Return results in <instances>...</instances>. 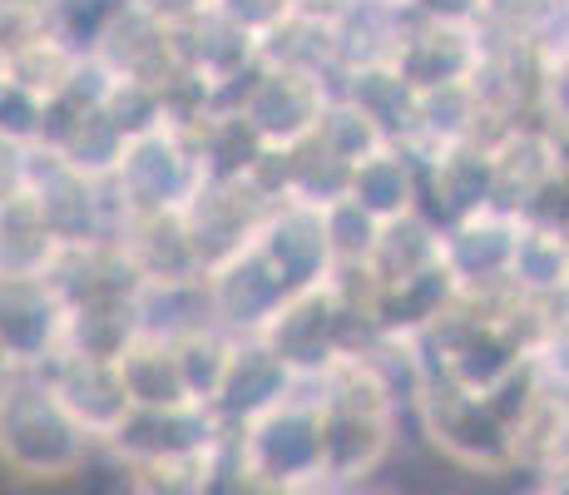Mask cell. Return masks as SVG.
I'll use <instances>...</instances> for the list:
<instances>
[{
	"instance_id": "obj_1",
	"label": "cell",
	"mask_w": 569,
	"mask_h": 495,
	"mask_svg": "<svg viewBox=\"0 0 569 495\" xmlns=\"http://www.w3.org/2000/svg\"><path fill=\"white\" fill-rule=\"evenodd\" d=\"M90 436L60 412L40 372L0 377V471L16 481H70L90 461Z\"/></svg>"
},
{
	"instance_id": "obj_2",
	"label": "cell",
	"mask_w": 569,
	"mask_h": 495,
	"mask_svg": "<svg viewBox=\"0 0 569 495\" xmlns=\"http://www.w3.org/2000/svg\"><path fill=\"white\" fill-rule=\"evenodd\" d=\"M233 436V456L248 486L268 495H288L317 481V442H322V412L308 387H292L278 406L258 412Z\"/></svg>"
},
{
	"instance_id": "obj_3",
	"label": "cell",
	"mask_w": 569,
	"mask_h": 495,
	"mask_svg": "<svg viewBox=\"0 0 569 495\" xmlns=\"http://www.w3.org/2000/svg\"><path fill=\"white\" fill-rule=\"evenodd\" d=\"M421 432L441 451L451 466L470 471V476H510L516 471V451H510V432L486 412L480 396H466L436 377H421L411 396Z\"/></svg>"
},
{
	"instance_id": "obj_4",
	"label": "cell",
	"mask_w": 569,
	"mask_h": 495,
	"mask_svg": "<svg viewBox=\"0 0 569 495\" xmlns=\"http://www.w3.org/2000/svg\"><path fill=\"white\" fill-rule=\"evenodd\" d=\"M109 194H114L119 214L139 218V214H179L203 184L199 154L179 135L173 125L154 129V135L129 139L119 154L114 174H109Z\"/></svg>"
},
{
	"instance_id": "obj_5",
	"label": "cell",
	"mask_w": 569,
	"mask_h": 495,
	"mask_svg": "<svg viewBox=\"0 0 569 495\" xmlns=\"http://www.w3.org/2000/svg\"><path fill=\"white\" fill-rule=\"evenodd\" d=\"M327 99H332V80H322V75L258 65V75L233 99V115L253 129V139L268 154H292L317 135Z\"/></svg>"
},
{
	"instance_id": "obj_6",
	"label": "cell",
	"mask_w": 569,
	"mask_h": 495,
	"mask_svg": "<svg viewBox=\"0 0 569 495\" xmlns=\"http://www.w3.org/2000/svg\"><path fill=\"white\" fill-rule=\"evenodd\" d=\"M490 208L525 218L550 189L565 184V145L545 125H506L486 139Z\"/></svg>"
},
{
	"instance_id": "obj_7",
	"label": "cell",
	"mask_w": 569,
	"mask_h": 495,
	"mask_svg": "<svg viewBox=\"0 0 569 495\" xmlns=\"http://www.w3.org/2000/svg\"><path fill=\"white\" fill-rule=\"evenodd\" d=\"M480 50H486V40H480L476 20H436L411 10L387 65L411 95H431L446 85H470Z\"/></svg>"
},
{
	"instance_id": "obj_8",
	"label": "cell",
	"mask_w": 569,
	"mask_h": 495,
	"mask_svg": "<svg viewBox=\"0 0 569 495\" xmlns=\"http://www.w3.org/2000/svg\"><path fill=\"white\" fill-rule=\"evenodd\" d=\"M268 214H272V204L258 198L243 179H203L199 194L179 208L183 234H189V248L199 258L203 278L253 244Z\"/></svg>"
},
{
	"instance_id": "obj_9",
	"label": "cell",
	"mask_w": 569,
	"mask_h": 495,
	"mask_svg": "<svg viewBox=\"0 0 569 495\" xmlns=\"http://www.w3.org/2000/svg\"><path fill=\"white\" fill-rule=\"evenodd\" d=\"M520 228H525V218H510L500 208H480V214L456 218L451 228H441V268L456 283V293L486 297V293L506 288Z\"/></svg>"
},
{
	"instance_id": "obj_10",
	"label": "cell",
	"mask_w": 569,
	"mask_h": 495,
	"mask_svg": "<svg viewBox=\"0 0 569 495\" xmlns=\"http://www.w3.org/2000/svg\"><path fill=\"white\" fill-rule=\"evenodd\" d=\"M40 377H46L54 402H60V412L100 446L114 442L119 426H124L129 412H134L114 362H84V357H64V352H54L46 367H40Z\"/></svg>"
},
{
	"instance_id": "obj_11",
	"label": "cell",
	"mask_w": 569,
	"mask_h": 495,
	"mask_svg": "<svg viewBox=\"0 0 569 495\" xmlns=\"http://www.w3.org/2000/svg\"><path fill=\"white\" fill-rule=\"evenodd\" d=\"M282 297H292V293L282 288V278L262 263V253L253 244L203 278L208 327H218L228 337H258L262 323L282 307Z\"/></svg>"
},
{
	"instance_id": "obj_12",
	"label": "cell",
	"mask_w": 569,
	"mask_h": 495,
	"mask_svg": "<svg viewBox=\"0 0 569 495\" xmlns=\"http://www.w3.org/2000/svg\"><path fill=\"white\" fill-rule=\"evenodd\" d=\"M253 248L262 253V263L282 278L288 293L332 283V273H337L332 253H327V234H322V208L292 204V198H282V204L262 218Z\"/></svg>"
},
{
	"instance_id": "obj_13",
	"label": "cell",
	"mask_w": 569,
	"mask_h": 495,
	"mask_svg": "<svg viewBox=\"0 0 569 495\" xmlns=\"http://www.w3.org/2000/svg\"><path fill=\"white\" fill-rule=\"evenodd\" d=\"M64 303L50 283H0V357L10 372H40L60 352Z\"/></svg>"
},
{
	"instance_id": "obj_14",
	"label": "cell",
	"mask_w": 569,
	"mask_h": 495,
	"mask_svg": "<svg viewBox=\"0 0 569 495\" xmlns=\"http://www.w3.org/2000/svg\"><path fill=\"white\" fill-rule=\"evenodd\" d=\"M114 244L129 258V268H134L139 288H189V283H203V268H199V258H193L179 214L124 218Z\"/></svg>"
},
{
	"instance_id": "obj_15",
	"label": "cell",
	"mask_w": 569,
	"mask_h": 495,
	"mask_svg": "<svg viewBox=\"0 0 569 495\" xmlns=\"http://www.w3.org/2000/svg\"><path fill=\"white\" fill-rule=\"evenodd\" d=\"M292 387H298V382H292V372L282 367L268 347L253 343V337H238V343H233V362H228V377H223V387H218V396H213V406H208V412L218 416V426H223V432H238V426L253 422L258 412L278 406Z\"/></svg>"
},
{
	"instance_id": "obj_16",
	"label": "cell",
	"mask_w": 569,
	"mask_h": 495,
	"mask_svg": "<svg viewBox=\"0 0 569 495\" xmlns=\"http://www.w3.org/2000/svg\"><path fill=\"white\" fill-rule=\"evenodd\" d=\"M456 283L446 278V268H431L421 278L391 283V288H371L367 297V323L377 327V337L391 343H416L421 333H431L446 313L456 307Z\"/></svg>"
},
{
	"instance_id": "obj_17",
	"label": "cell",
	"mask_w": 569,
	"mask_h": 495,
	"mask_svg": "<svg viewBox=\"0 0 569 495\" xmlns=\"http://www.w3.org/2000/svg\"><path fill=\"white\" fill-rule=\"evenodd\" d=\"M223 436L213 412L203 406H179V412H129V422L119 426V436L109 451L124 461L144 456H179V451H208Z\"/></svg>"
},
{
	"instance_id": "obj_18",
	"label": "cell",
	"mask_w": 569,
	"mask_h": 495,
	"mask_svg": "<svg viewBox=\"0 0 569 495\" xmlns=\"http://www.w3.org/2000/svg\"><path fill=\"white\" fill-rule=\"evenodd\" d=\"M441 268V228L426 214H401L377 224V238H371V253L362 263L371 288H391V283L421 278V273Z\"/></svg>"
},
{
	"instance_id": "obj_19",
	"label": "cell",
	"mask_w": 569,
	"mask_h": 495,
	"mask_svg": "<svg viewBox=\"0 0 569 495\" xmlns=\"http://www.w3.org/2000/svg\"><path fill=\"white\" fill-rule=\"evenodd\" d=\"M139 337L134 297H84L64 307L60 323V352L84 362H119L124 347Z\"/></svg>"
},
{
	"instance_id": "obj_20",
	"label": "cell",
	"mask_w": 569,
	"mask_h": 495,
	"mask_svg": "<svg viewBox=\"0 0 569 495\" xmlns=\"http://www.w3.org/2000/svg\"><path fill=\"white\" fill-rule=\"evenodd\" d=\"M332 95L347 99L352 109H362L371 125L381 129V139L397 149H416V95L397 80L391 65H367V70L337 75Z\"/></svg>"
},
{
	"instance_id": "obj_21",
	"label": "cell",
	"mask_w": 569,
	"mask_h": 495,
	"mask_svg": "<svg viewBox=\"0 0 569 495\" xmlns=\"http://www.w3.org/2000/svg\"><path fill=\"white\" fill-rule=\"evenodd\" d=\"M347 198L371 218V224H387V218L416 214V154L411 149H377L362 164H352L347 174Z\"/></svg>"
},
{
	"instance_id": "obj_22",
	"label": "cell",
	"mask_w": 569,
	"mask_h": 495,
	"mask_svg": "<svg viewBox=\"0 0 569 495\" xmlns=\"http://www.w3.org/2000/svg\"><path fill=\"white\" fill-rule=\"evenodd\" d=\"M60 258V244L46 234L30 194H10L0 204V283H46Z\"/></svg>"
},
{
	"instance_id": "obj_23",
	"label": "cell",
	"mask_w": 569,
	"mask_h": 495,
	"mask_svg": "<svg viewBox=\"0 0 569 495\" xmlns=\"http://www.w3.org/2000/svg\"><path fill=\"white\" fill-rule=\"evenodd\" d=\"M114 367H119V382H124L129 406H134V412H179V406H193L189 392H183L173 347L163 343V337L139 333Z\"/></svg>"
},
{
	"instance_id": "obj_24",
	"label": "cell",
	"mask_w": 569,
	"mask_h": 495,
	"mask_svg": "<svg viewBox=\"0 0 569 495\" xmlns=\"http://www.w3.org/2000/svg\"><path fill=\"white\" fill-rule=\"evenodd\" d=\"M565 278H569V248H565V228H540L525 224L510 253V273L506 288L530 303H560L565 297Z\"/></svg>"
},
{
	"instance_id": "obj_25",
	"label": "cell",
	"mask_w": 569,
	"mask_h": 495,
	"mask_svg": "<svg viewBox=\"0 0 569 495\" xmlns=\"http://www.w3.org/2000/svg\"><path fill=\"white\" fill-rule=\"evenodd\" d=\"M80 65H84V55L74 46H64L54 30H46V36H30L16 50H6V80L16 90H26L30 99H40V105H50V99H60L70 90Z\"/></svg>"
},
{
	"instance_id": "obj_26",
	"label": "cell",
	"mask_w": 569,
	"mask_h": 495,
	"mask_svg": "<svg viewBox=\"0 0 569 495\" xmlns=\"http://www.w3.org/2000/svg\"><path fill=\"white\" fill-rule=\"evenodd\" d=\"M233 343L238 337L218 333V327H193V333L173 337V362H179V377H183V392H189L193 406H213L218 387L228 377V362H233Z\"/></svg>"
},
{
	"instance_id": "obj_27",
	"label": "cell",
	"mask_w": 569,
	"mask_h": 495,
	"mask_svg": "<svg viewBox=\"0 0 569 495\" xmlns=\"http://www.w3.org/2000/svg\"><path fill=\"white\" fill-rule=\"evenodd\" d=\"M223 442V436H218ZM179 451V456H144L124 461L129 471V495H203L208 476H213V451Z\"/></svg>"
},
{
	"instance_id": "obj_28",
	"label": "cell",
	"mask_w": 569,
	"mask_h": 495,
	"mask_svg": "<svg viewBox=\"0 0 569 495\" xmlns=\"http://www.w3.org/2000/svg\"><path fill=\"white\" fill-rule=\"evenodd\" d=\"M312 145L322 149V154H332L337 164H362L367 154H377V149H387V139H381V129L371 125V119L362 115V109H352L347 99H327V109H322V119H317V135H312Z\"/></svg>"
},
{
	"instance_id": "obj_29",
	"label": "cell",
	"mask_w": 569,
	"mask_h": 495,
	"mask_svg": "<svg viewBox=\"0 0 569 495\" xmlns=\"http://www.w3.org/2000/svg\"><path fill=\"white\" fill-rule=\"evenodd\" d=\"M322 234H327V253H332V268H362L371 238H377V224L352 204V198H337V204L322 208Z\"/></svg>"
},
{
	"instance_id": "obj_30",
	"label": "cell",
	"mask_w": 569,
	"mask_h": 495,
	"mask_svg": "<svg viewBox=\"0 0 569 495\" xmlns=\"http://www.w3.org/2000/svg\"><path fill=\"white\" fill-rule=\"evenodd\" d=\"M40 119H46V105H40V99H30L10 80H0V139H6V145L30 149L40 139Z\"/></svg>"
},
{
	"instance_id": "obj_31",
	"label": "cell",
	"mask_w": 569,
	"mask_h": 495,
	"mask_svg": "<svg viewBox=\"0 0 569 495\" xmlns=\"http://www.w3.org/2000/svg\"><path fill=\"white\" fill-rule=\"evenodd\" d=\"M208 10H213L218 20H228L233 30H243V36H268L278 20L292 16V0H208Z\"/></svg>"
},
{
	"instance_id": "obj_32",
	"label": "cell",
	"mask_w": 569,
	"mask_h": 495,
	"mask_svg": "<svg viewBox=\"0 0 569 495\" xmlns=\"http://www.w3.org/2000/svg\"><path fill=\"white\" fill-rule=\"evenodd\" d=\"M20 189H26V149H16V145L0 139V204Z\"/></svg>"
},
{
	"instance_id": "obj_33",
	"label": "cell",
	"mask_w": 569,
	"mask_h": 495,
	"mask_svg": "<svg viewBox=\"0 0 569 495\" xmlns=\"http://www.w3.org/2000/svg\"><path fill=\"white\" fill-rule=\"evenodd\" d=\"M525 495H565V491H560V481H540V486L525 491Z\"/></svg>"
},
{
	"instance_id": "obj_34",
	"label": "cell",
	"mask_w": 569,
	"mask_h": 495,
	"mask_svg": "<svg viewBox=\"0 0 569 495\" xmlns=\"http://www.w3.org/2000/svg\"><path fill=\"white\" fill-rule=\"evenodd\" d=\"M0 80H6V50H0Z\"/></svg>"
},
{
	"instance_id": "obj_35",
	"label": "cell",
	"mask_w": 569,
	"mask_h": 495,
	"mask_svg": "<svg viewBox=\"0 0 569 495\" xmlns=\"http://www.w3.org/2000/svg\"><path fill=\"white\" fill-rule=\"evenodd\" d=\"M560 6H565V0H560Z\"/></svg>"
}]
</instances>
